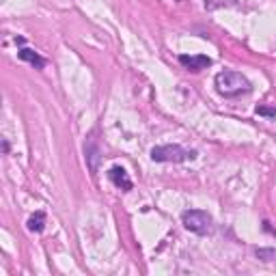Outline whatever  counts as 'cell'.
Listing matches in <instances>:
<instances>
[{"label":"cell","mask_w":276,"mask_h":276,"mask_svg":"<svg viewBox=\"0 0 276 276\" xmlns=\"http://www.w3.org/2000/svg\"><path fill=\"white\" fill-rule=\"evenodd\" d=\"M216 91H218L223 97H240V95H246L252 91V84L251 80L246 78L244 74L240 72H220L216 75Z\"/></svg>","instance_id":"1"},{"label":"cell","mask_w":276,"mask_h":276,"mask_svg":"<svg viewBox=\"0 0 276 276\" xmlns=\"http://www.w3.org/2000/svg\"><path fill=\"white\" fill-rule=\"evenodd\" d=\"M197 151L183 149L181 145H160L151 149V160L153 162H192L197 160Z\"/></svg>","instance_id":"2"},{"label":"cell","mask_w":276,"mask_h":276,"mask_svg":"<svg viewBox=\"0 0 276 276\" xmlns=\"http://www.w3.org/2000/svg\"><path fill=\"white\" fill-rule=\"evenodd\" d=\"M181 223L188 231H192V233H197V235H207V233H212V229H214L212 216L205 212V209H186V212L181 214Z\"/></svg>","instance_id":"3"},{"label":"cell","mask_w":276,"mask_h":276,"mask_svg":"<svg viewBox=\"0 0 276 276\" xmlns=\"http://www.w3.org/2000/svg\"><path fill=\"white\" fill-rule=\"evenodd\" d=\"M179 63L183 65V67L188 69V72H203V69H207V67H212V58L209 56H205V54H181L179 56Z\"/></svg>","instance_id":"4"},{"label":"cell","mask_w":276,"mask_h":276,"mask_svg":"<svg viewBox=\"0 0 276 276\" xmlns=\"http://www.w3.org/2000/svg\"><path fill=\"white\" fill-rule=\"evenodd\" d=\"M108 179L115 183L117 188H121L123 192H129L134 188V183H132V179H129L127 171L121 169V166H112V169L108 171Z\"/></svg>","instance_id":"5"},{"label":"cell","mask_w":276,"mask_h":276,"mask_svg":"<svg viewBox=\"0 0 276 276\" xmlns=\"http://www.w3.org/2000/svg\"><path fill=\"white\" fill-rule=\"evenodd\" d=\"M84 155H86V162H89V169L91 173H97V164H100V149L93 140H86L84 143Z\"/></svg>","instance_id":"6"},{"label":"cell","mask_w":276,"mask_h":276,"mask_svg":"<svg viewBox=\"0 0 276 276\" xmlns=\"http://www.w3.org/2000/svg\"><path fill=\"white\" fill-rule=\"evenodd\" d=\"M18 56L22 58V61H26V63H30L32 67H37V69H41V67H46V58L41 56V54H37L35 50H30V48H22V50L18 52Z\"/></svg>","instance_id":"7"},{"label":"cell","mask_w":276,"mask_h":276,"mask_svg":"<svg viewBox=\"0 0 276 276\" xmlns=\"http://www.w3.org/2000/svg\"><path fill=\"white\" fill-rule=\"evenodd\" d=\"M26 226H28V231H32V233H41V231L46 229V214H43V212H35L28 218Z\"/></svg>","instance_id":"8"},{"label":"cell","mask_w":276,"mask_h":276,"mask_svg":"<svg viewBox=\"0 0 276 276\" xmlns=\"http://www.w3.org/2000/svg\"><path fill=\"white\" fill-rule=\"evenodd\" d=\"M237 0H205V9L207 11H216L223 7H235Z\"/></svg>","instance_id":"9"},{"label":"cell","mask_w":276,"mask_h":276,"mask_svg":"<svg viewBox=\"0 0 276 276\" xmlns=\"http://www.w3.org/2000/svg\"><path fill=\"white\" fill-rule=\"evenodd\" d=\"M257 257L261 261H276V251L274 248H257Z\"/></svg>","instance_id":"10"},{"label":"cell","mask_w":276,"mask_h":276,"mask_svg":"<svg viewBox=\"0 0 276 276\" xmlns=\"http://www.w3.org/2000/svg\"><path fill=\"white\" fill-rule=\"evenodd\" d=\"M255 110H257V115H261V117H270V119L276 117V108L274 106H257Z\"/></svg>","instance_id":"11"},{"label":"cell","mask_w":276,"mask_h":276,"mask_svg":"<svg viewBox=\"0 0 276 276\" xmlns=\"http://www.w3.org/2000/svg\"><path fill=\"white\" fill-rule=\"evenodd\" d=\"M263 229L268 231V233H272V235H276V229H272V226H270V223L266 220V223H263Z\"/></svg>","instance_id":"12"}]
</instances>
